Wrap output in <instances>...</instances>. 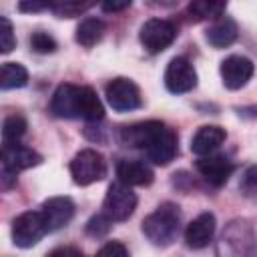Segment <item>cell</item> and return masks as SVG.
<instances>
[{
	"mask_svg": "<svg viewBox=\"0 0 257 257\" xmlns=\"http://www.w3.org/2000/svg\"><path fill=\"white\" fill-rule=\"evenodd\" d=\"M70 175L72 181L80 187L92 185L106 177V161L94 149H82L70 161Z\"/></svg>",
	"mask_w": 257,
	"mask_h": 257,
	"instance_id": "cell-2",
	"label": "cell"
},
{
	"mask_svg": "<svg viewBox=\"0 0 257 257\" xmlns=\"http://www.w3.org/2000/svg\"><path fill=\"white\" fill-rule=\"evenodd\" d=\"M227 4L225 2H215V0H195L187 6V14L189 20L193 22H201V20H217L225 14Z\"/></svg>",
	"mask_w": 257,
	"mask_h": 257,
	"instance_id": "cell-20",
	"label": "cell"
},
{
	"mask_svg": "<svg viewBox=\"0 0 257 257\" xmlns=\"http://www.w3.org/2000/svg\"><path fill=\"white\" fill-rule=\"evenodd\" d=\"M42 163V157L32 151L30 147H24V145H2V167L16 173L18 171H24V169H30V167H36Z\"/></svg>",
	"mask_w": 257,
	"mask_h": 257,
	"instance_id": "cell-14",
	"label": "cell"
},
{
	"mask_svg": "<svg viewBox=\"0 0 257 257\" xmlns=\"http://www.w3.org/2000/svg\"><path fill=\"white\" fill-rule=\"evenodd\" d=\"M199 175L213 187H221L229 181L231 173H233V163L225 157V155H207V157H199L195 163Z\"/></svg>",
	"mask_w": 257,
	"mask_h": 257,
	"instance_id": "cell-11",
	"label": "cell"
},
{
	"mask_svg": "<svg viewBox=\"0 0 257 257\" xmlns=\"http://www.w3.org/2000/svg\"><path fill=\"white\" fill-rule=\"evenodd\" d=\"M110 219L104 215V213H100V215H94L88 223H86V233L88 235H92V237H100V235H104V233H108V229H110Z\"/></svg>",
	"mask_w": 257,
	"mask_h": 257,
	"instance_id": "cell-28",
	"label": "cell"
},
{
	"mask_svg": "<svg viewBox=\"0 0 257 257\" xmlns=\"http://www.w3.org/2000/svg\"><path fill=\"white\" fill-rule=\"evenodd\" d=\"M46 229L48 231H58L64 225H68V221L74 215V203L70 197H50L48 201L42 203L40 209Z\"/></svg>",
	"mask_w": 257,
	"mask_h": 257,
	"instance_id": "cell-12",
	"label": "cell"
},
{
	"mask_svg": "<svg viewBox=\"0 0 257 257\" xmlns=\"http://www.w3.org/2000/svg\"><path fill=\"white\" fill-rule=\"evenodd\" d=\"M213 235H215V215L213 213H201L185 229V241L193 249L207 247L213 241Z\"/></svg>",
	"mask_w": 257,
	"mask_h": 257,
	"instance_id": "cell-15",
	"label": "cell"
},
{
	"mask_svg": "<svg viewBox=\"0 0 257 257\" xmlns=\"http://www.w3.org/2000/svg\"><path fill=\"white\" fill-rule=\"evenodd\" d=\"M46 257H84V255L74 247H58V249L50 251Z\"/></svg>",
	"mask_w": 257,
	"mask_h": 257,
	"instance_id": "cell-31",
	"label": "cell"
},
{
	"mask_svg": "<svg viewBox=\"0 0 257 257\" xmlns=\"http://www.w3.org/2000/svg\"><path fill=\"white\" fill-rule=\"evenodd\" d=\"M227 139V133L225 128L217 126V124H207V126H201L193 141H191V151L199 157H207V155H213V151H217L223 141Z\"/></svg>",
	"mask_w": 257,
	"mask_h": 257,
	"instance_id": "cell-17",
	"label": "cell"
},
{
	"mask_svg": "<svg viewBox=\"0 0 257 257\" xmlns=\"http://www.w3.org/2000/svg\"><path fill=\"white\" fill-rule=\"evenodd\" d=\"M181 229V211L175 203H163L159 205L151 215L145 217L143 221V233L145 237L157 245V247H167L171 245Z\"/></svg>",
	"mask_w": 257,
	"mask_h": 257,
	"instance_id": "cell-1",
	"label": "cell"
},
{
	"mask_svg": "<svg viewBox=\"0 0 257 257\" xmlns=\"http://www.w3.org/2000/svg\"><path fill=\"white\" fill-rule=\"evenodd\" d=\"M90 6H94L92 2H52V12L60 18H72L82 14L84 10H88Z\"/></svg>",
	"mask_w": 257,
	"mask_h": 257,
	"instance_id": "cell-24",
	"label": "cell"
},
{
	"mask_svg": "<svg viewBox=\"0 0 257 257\" xmlns=\"http://www.w3.org/2000/svg\"><path fill=\"white\" fill-rule=\"evenodd\" d=\"M18 8L22 12H40V10H52V2H20Z\"/></svg>",
	"mask_w": 257,
	"mask_h": 257,
	"instance_id": "cell-30",
	"label": "cell"
},
{
	"mask_svg": "<svg viewBox=\"0 0 257 257\" xmlns=\"http://www.w3.org/2000/svg\"><path fill=\"white\" fill-rule=\"evenodd\" d=\"M131 6V0H122V2H102L100 8L104 12H120V10H126Z\"/></svg>",
	"mask_w": 257,
	"mask_h": 257,
	"instance_id": "cell-32",
	"label": "cell"
},
{
	"mask_svg": "<svg viewBox=\"0 0 257 257\" xmlns=\"http://www.w3.org/2000/svg\"><path fill=\"white\" fill-rule=\"evenodd\" d=\"M30 48L34 52H38V54H50V52H54L58 48V44H56V40L48 32L40 30V32H34L30 36Z\"/></svg>",
	"mask_w": 257,
	"mask_h": 257,
	"instance_id": "cell-25",
	"label": "cell"
},
{
	"mask_svg": "<svg viewBox=\"0 0 257 257\" xmlns=\"http://www.w3.org/2000/svg\"><path fill=\"white\" fill-rule=\"evenodd\" d=\"M239 189L245 197H257V165H251L243 171Z\"/></svg>",
	"mask_w": 257,
	"mask_h": 257,
	"instance_id": "cell-26",
	"label": "cell"
},
{
	"mask_svg": "<svg viewBox=\"0 0 257 257\" xmlns=\"http://www.w3.org/2000/svg\"><path fill=\"white\" fill-rule=\"evenodd\" d=\"M26 133V118L22 114H10L2 124V141L4 145H18V141Z\"/></svg>",
	"mask_w": 257,
	"mask_h": 257,
	"instance_id": "cell-23",
	"label": "cell"
},
{
	"mask_svg": "<svg viewBox=\"0 0 257 257\" xmlns=\"http://www.w3.org/2000/svg\"><path fill=\"white\" fill-rule=\"evenodd\" d=\"M28 82V70L18 62H4L0 68V86L4 90L20 88Z\"/></svg>",
	"mask_w": 257,
	"mask_h": 257,
	"instance_id": "cell-22",
	"label": "cell"
},
{
	"mask_svg": "<svg viewBox=\"0 0 257 257\" xmlns=\"http://www.w3.org/2000/svg\"><path fill=\"white\" fill-rule=\"evenodd\" d=\"M80 92L82 86L60 84L50 100V112L58 118H80Z\"/></svg>",
	"mask_w": 257,
	"mask_h": 257,
	"instance_id": "cell-8",
	"label": "cell"
},
{
	"mask_svg": "<svg viewBox=\"0 0 257 257\" xmlns=\"http://www.w3.org/2000/svg\"><path fill=\"white\" fill-rule=\"evenodd\" d=\"M179 145H177V133L171 126H163V131L153 139V143L147 147V157L155 165H169L177 157Z\"/></svg>",
	"mask_w": 257,
	"mask_h": 257,
	"instance_id": "cell-13",
	"label": "cell"
},
{
	"mask_svg": "<svg viewBox=\"0 0 257 257\" xmlns=\"http://www.w3.org/2000/svg\"><path fill=\"white\" fill-rule=\"evenodd\" d=\"M94 257H128V251H126V247H124L122 243H118V241H108V243H104V245L98 249V253H96Z\"/></svg>",
	"mask_w": 257,
	"mask_h": 257,
	"instance_id": "cell-29",
	"label": "cell"
},
{
	"mask_svg": "<svg viewBox=\"0 0 257 257\" xmlns=\"http://www.w3.org/2000/svg\"><path fill=\"white\" fill-rule=\"evenodd\" d=\"M116 177L122 185L128 187H145L155 179L153 169L143 161H120L116 165Z\"/></svg>",
	"mask_w": 257,
	"mask_h": 257,
	"instance_id": "cell-16",
	"label": "cell"
},
{
	"mask_svg": "<svg viewBox=\"0 0 257 257\" xmlns=\"http://www.w3.org/2000/svg\"><path fill=\"white\" fill-rule=\"evenodd\" d=\"M163 126H165V122H161V120H145V122H137L131 126H122L118 133V141L124 147L147 151V147L163 131Z\"/></svg>",
	"mask_w": 257,
	"mask_h": 257,
	"instance_id": "cell-10",
	"label": "cell"
},
{
	"mask_svg": "<svg viewBox=\"0 0 257 257\" xmlns=\"http://www.w3.org/2000/svg\"><path fill=\"white\" fill-rule=\"evenodd\" d=\"M165 86L175 94L193 90L197 86V72L193 64L183 56L173 58L165 70Z\"/></svg>",
	"mask_w": 257,
	"mask_h": 257,
	"instance_id": "cell-7",
	"label": "cell"
},
{
	"mask_svg": "<svg viewBox=\"0 0 257 257\" xmlns=\"http://www.w3.org/2000/svg\"><path fill=\"white\" fill-rule=\"evenodd\" d=\"M237 34H239V30H237L235 20L229 18V16H221V18H217V20L207 28L205 38H207V42H209L211 46H215V48H225V46H229V44H233V42L237 40Z\"/></svg>",
	"mask_w": 257,
	"mask_h": 257,
	"instance_id": "cell-18",
	"label": "cell"
},
{
	"mask_svg": "<svg viewBox=\"0 0 257 257\" xmlns=\"http://www.w3.org/2000/svg\"><path fill=\"white\" fill-rule=\"evenodd\" d=\"M104 96H106V102L118 112H128V110H135L143 104L139 86L131 78H122V76L112 78L106 84Z\"/></svg>",
	"mask_w": 257,
	"mask_h": 257,
	"instance_id": "cell-6",
	"label": "cell"
},
{
	"mask_svg": "<svg viewBox=\"0 0 257 257\" xmlns=\"http://www.w3.org/2000/svg\"><path fill=\"white\" fill-rule=\"evenodd\" d=\"M137 209V195L131 191L128 185L112 183L106 191L104 203H102V213L110 221H124L128 219Z\"/></svg>",
	"mask_w": 257,
	"mask_h": 257,
	"instance_id": "cell-5",
	"label": "cell"
},
{
	"mask_svg": "<svg viewBox=\"0 0 257 257\" xmlns=\"http://www.w3.org/2000/svg\"><path fill=\"white\" fill-rule=\"evenodd\" d=\"M104 32H106V24L100 18H84L76 26V36L74 38L80 46L90 48V46H94L96 42L102 40Z\"/></svg>",
	"mask_w": 257,
	"mask_h": 257,
	"instance_id": "cell-19",
	"label": "cell"
},
{
	"mask_svg": "<svg viewBox=\"0 0 257 257\" xmlns=\"http://www.w3.org/2000/svg\"><path fill=\"white\" fill-rule=\"evenodd\" d=\"M253 62L245 56H239V54H233L229 58H225L221 62V78H223V84L229 88V90H239L243 88L251 76H253Z\"/></svg>",
	"mask_w": 257,
	"mask_h": 257,
	"instance_id": "cell-9",
	"label": "cell"
},
{
	"mask_svg": "<svg viewBox=\"0 0 257 257\" xmlns=\"http://www.w3.org/2000/svg\"><path fill=\"white\" fill-rule=\"evenodd\" d=\"M46 233L48 229L40 211H26L18 215L12 223V241L16 247H22V249L34 247Z\"/></svg>",
	"mask_w": 257,
	"mask_h": 257,
	"instance_id": "cell-4",
	"label": "cell"
},
{
	"mask_svg": "<svg viewBox=\"0 0 257 257\" xmlns=\"http://www.w3.org/2000/svg\"><path fill=\"white\" fill-rule=\"evenodd\" d=\"M104 116V106L100 102V98L96 96V90L90 86H82L80 92V118L96 122Z\"/></svg>",
	"mask_w": 257,
	"mask_h": 257,
	"instance_id": "cell-21",
	"label": "cell"
},
{
	"mask_svg": "<svg viewBox=\"0 0 257 257\" xmlns=\"http://www.w3.org/2000/svg\"><path fill=\"white\" fill-rule=\"evenodd\" d=\"M16 46V38L12 34V24L6 16H0V52L8 54Z\"/></svg>",
	"mask_w": 257,
	"mask_h": 257,
	"instance_id": "cell-27",
	"label": "cell"
},
{
	"mask_svg": "<svg viewBox=\"0 0 257 257\" xmlns=\"http://www.w3.org/2000/svg\"><path fill=\"white\" fill-rule=\"evenodd\" d=\"M175 38H177V26L167 18H151L141 26V32H139L141 44L151 54L163 52L173 44Z\"/></svg>",
	"mask_w": 257,
	"mask_h": 257,
	"instance_id": "cell-3",
	"label": "cell"
}]
</instances>
